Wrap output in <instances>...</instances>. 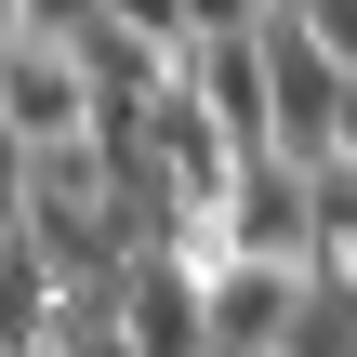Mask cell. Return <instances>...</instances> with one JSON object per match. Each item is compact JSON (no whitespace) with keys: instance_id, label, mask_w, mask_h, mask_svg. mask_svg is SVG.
Wrapping results in <instances>:
<instances>
[{"instance_id":"11","label":"cell","mask_w":357,"mask_h":357,"mask_svg":"<svg viewBox=\"0 0 357 357\" xmlns=\"http://www.w3.org/2000/svg\"><path fill=\"white\" fill-rule=\"evenodd\" d=\"M0 212H13V199H0Z\"/></svg>"},{"instance_id":"10","label":"cell","mask_w":357,"mask_h":357,"mask_svg":"<svg viewBox=\"0 0 357 357\" xmlns=\"http://www.w3.org/2000/svg\"><path fill=\"white\" fill-rule=\"evenodd\" d=\"M331 146H344V159H357V79H344V119H331Z\"/></svg>"},{"instance_id":"1","label":"cell","mask_w":357,"mask_h":357,"mask_svg":"<svg viewBox=\"0 0 357 357\" xmlns=\"http://www.w3.org/2000/svg\"><path fill=\"white\" fill-rule=\"evenodd\" d=\"M119 344H132V357H185V344H212V252L146 238V252L119 265Z\"/></svg>"},{"instance_id":"8","label":"cell","mask_w":357,"mask_h":357,"mask_svg":"<svg viewBox=\"0 0 357 357\" xmlns=\"http://www.w3.org/2000/svg\"><path fill=\"white\" fill-rule=\"evenodd\" d=\"M93 13H106V0H13V26H40V40H79Z\"/></svg>"},{"instance_id":"6","label":"cell","mask_w":357,"mask_h":357,"mask_svg":"<svg viewBox=\"0 0 357 357\" xmlns=\"http://www.w3.org/2000/svg\"><path fill=\"white\" fill-rule=\"evenodd\" d=\"M106 13H119L132 40H159V53H185V40H199V13H185V0H106Z\"/></svg>"},{"instance_id":"7","label":"cell","mask_w":357,"mask_h":357,"mask_svg":"<svg viewBox=\"0 0 357 357\" xmlns=\"http://www.w3.org/2000/svg\"><path fill=\"white\" fill-rule=\"evenodd\" d=\"M278 13H305V26L344 53V79H357V0H278Z\"/></svg>"},{"instance_id":"4","label":"cell","mask_w":357,"mask_h":357,"mask_svg":"<svg viewBox=\"0 0 357 357\" xmlns=\"http://www.w3.org/2000/svg\"><path fill=\"white\" fill-rule=\"evenodd\" d=\"M199 106L225 119V146H278V79H265V26H199L185 40Z\"/></svg>"},{"instance_id":"5","label":"cell","mask_w":357,"mask_h":357,"mask_svg":"<svg viewBox=\"0 0 357 357\" xmlns=\"http://www.w3.org/2000/svg\"><path fill=\"white\" fill-rule=\"evenodd\" d=\"M0 344H53V265H40V238H26V212H0Z\"/></svg>"},{"instance_id":"2","label":"cell","mask_w":357,"mask_h":357,"mask_svg":"<svg viewBox=\"0 0 357 357\" xmlns=\"http://www.w3.org/2000/svg\"><path fill=\"white\" fill-rule=\"evenodd\" d=\"M305 291H318V265L305 252H212V344H291L305 331Z\"/></svg>"},{"instance_id":"9","label":"cell","mask_w":357,"mask_h":357,"mask_svg":"<svg viewBox=\"0 0 357 357\" xmlns=\"http://www.w3.org/2000/svg\"><path fill=\"white\" fill-rule=\"evenodd\" d=\"M185 13H199V26H265L278 0H185Z\"/></svg>"},{"instance_id":"3","label":"cell","mask_w":357,"mask_h":357,"mask_svg":"<svg viewBox=\"0 0 357 357\" xmlns=\"http://www.w3.org/2000/svg\"><path fill=\"white\" fill-rule=\"evenodd\" d=\"M265 79H278V146H291V159H318V146H331V119H344V53H331L305 13H265Z\"/></svg>"}]
</instances>
